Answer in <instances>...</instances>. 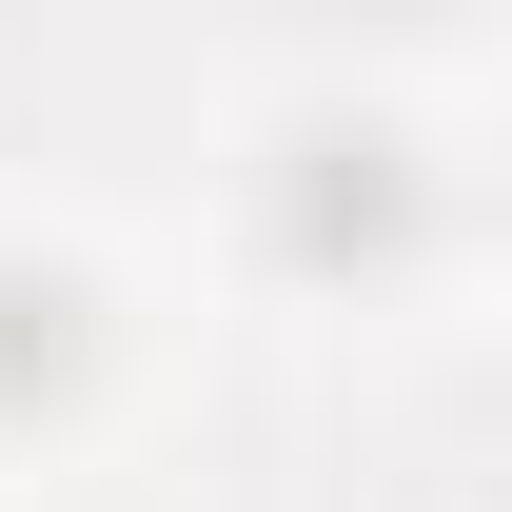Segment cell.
<instances>
[{"instance_id":"cell-1","label":"cell","mask_w":512,"mask_h":512,"mask_svg":"<svg viewBox=\"0 0 512 512\" xmlns=\"http://www.w3.org/2000/svg\"><path fill=\"white\" fill-rule=\"evenodd\" d=\"M256 256L316 276V296L414 276V256H434V158H414V119H375V99L276 119V158H256Z\"/></svg>"},{"instance_id":"cell-2","label":"cell","mask_w":512,"mask_h":512,"mask_svg":"<svg viewBox=\"0 0 512 512\" xmlns=\"http://www.w3.org/2000/svg\"><path fill=\"white\" fill-rule=\"evenodd\" d=\"M99 394V276L79 256H0V434H40Z\"/></svg>"}]
</instances>
